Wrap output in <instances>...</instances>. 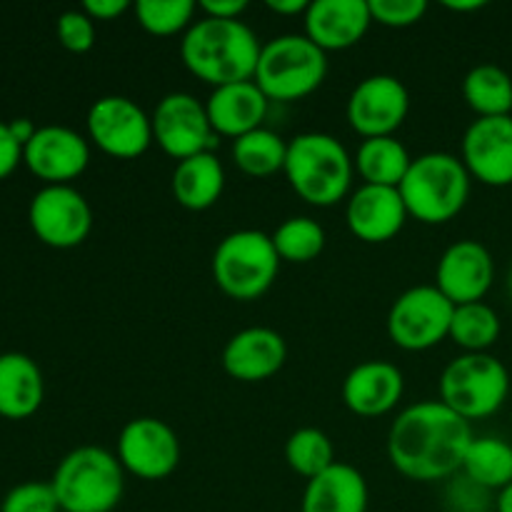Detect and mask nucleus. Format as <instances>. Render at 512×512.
<instances>
[{
	"instance_id": "obj_45",
	"label": "nucleus",
	"mask_w": 512,
	"mask_h": 512,
	"mask_svg": "<svg viewBox=\"0 0 512 512\" xmlns=\"http://www.w3.org/2000/svg\"><path fill=\"white\" fill-rule=\"evenodd\" d=\"M508 293H510V298H512V268H510V275H508Z\"/></svg>"
},
{
	"instance_id": "obj_23",
	"label": "nucleus",
	"mask_w": 512,
	"mask_h": 512,
	"mask_svg": "<svg viewBox=\"0 0 512 512\" xmlns=\"http://www.w3.org/2000/svg\"><path fill=\"white\" fill-rule=\"evenodd\" d=\"M368 483L348 463H335L318 478L308 480L300 512H368Z\"/></svg>"
},
{
	"instance_id": "obj_37",
	"label": "nucleus",
	"mask_w": 512,
	"mask_h": 512,
	"mask_svg": "<svg viewBox=\"0 0 512 512\" xmlns=\"http://www.w3.org/2000/svg\"><path fill=\"white\" fill-rule=\"evenodd\" d=\"M373 23L385 28H410L428 13L425 0H368Z\"/></svg>"
},
{
	"instance_id": "obj_21",
	"label": "nucleus",
	"mask_w": 512,
	"mask_h": 512,
	"mask_svg": "<svg viewBox=\"0 0 512 512\" xmlns=\"http://www.w3.org/2000/svg\"><path fill=\"white\" fill-rule=\"evenodd\" d=\"M405 380L398 365L388 360H365L343 380V400L360 418L390 413L403 398Z\"/></svg>"
},
{
	"instance_id": "obj_42",
	"label": "nucleus",
	"mask_w": 512,
	"mask_h": 512,
	"mask_svg": "<svg viewBox=\"0 0 512 512\" xmlns=\"http://www.w3.org/2000/svg\"><path fill=\"white\" fill-rule=\"evenodd\" d=\"M308 5L310 3H305V0H268V8L278 15H305Z\"/></svg>"
},
{
	"instance_id": "obj_5",
	"label": "nucleus",
	"mask_w": 512,
	"mask_h": 512,
	"mask_svg": "<svg viewBox=\"0 0 512 512\" xmlns=\"http://www.w3.org/2000/svg\"><path fill=\"white\" fill-rule=\"evenodd\" d=\"M470 173L453 153H425L413 158L408 175L400 183V195L408 215L425 225L453 220L470 198Z\"/></svg>"
},
{
	"instance_id": "obj_11",
	"label": "nucleus",
	"mask_w": 512,
	"mask_h": 512,
	"mask_svg": "<svg viewBox=\"0 0 512 512\" xmlns=\"http://www.w3.org/2000/svg\"><path fill=\"white\" fill-rule=\"evenodd\" d=\"M150 120H153V140L178 163L200 153H215L220 143V135L210 125L205 103L190 93L165 95L155 105Z\"/></svg>"
},
{
	"instance_id": "obj_22",
	"label": "nucleus",
	"mask_w": 512,
	"mask_h": 512,
	"mask_svg": "<svg viewBox=\"0 0 512 512\" xmlns=\"http://www.w3.org/2000/svg\"><path fill=\"white\" fill-rule=\"evenodd\" d=\"M270 100L255 80L243 83H230L213 88L205 110H208L210 125L220 138L238 140L240 135H248L253 130L263 128V120L268 115Z\"/></svg>"
},
{
	"instance_id": "obj_9",
	"label": "nucleus",
	"mask_w": 512,
	"mask_h": 512,
	"mask_svg": "<svg viewBox=\"0 0 512 512\" xmlns=\"http://www.w3.org/2000/svg\"><path fill=\"white\" fill-rule=\"evenodd\" d=\"M455 305L435 285H415L395 298L388 313V335L398 348L420 353L450 338Z\"/></svg>"
},
{
	"instance_id": "obj_7",
	"label": "nucleus",
	"mask_w": 512,
	"mask_h": 512,
	"mask_svg": "<svg viewBox=\"0 0 512 512\" xmlns=\"http://www.w3.org/2000/svg\"><path fill=\"white\" fill-rule=\"evenodd\" d=\"M280 273V255L263 230H235L213 253V280L228 298L258 300Z\"/></svg>"
},
{
	"instance_id": "obj_40",
	"label": "nucleus",
	"mask_w": 512,
	"mask_h": 512,
	"mask_svg": "<svg viewBox=\"0 0 512 512\" xmlns=\"http://www.w3.org/2000/svg\"><path fill=\"white\" fill-rule=\"evenodd\" d=\"M130 8L128 0H85L83 10L93 20H115Z\"/></svg>"
},
{
	"instance_id": "obj_28",
	"label": "nucleus",
	"mask_w": 512,
	"mask_h": 512,
	"mask_svg": "<svg viewBox=\"0 0 512 512\" xmlns=\"http://www.w3.org/2000/svg\"><path fill=\"white\" fill-rule=\"evenodd\" d=\"M460 473L488 488L490 493H500L512 483V445L495 435L473 438Z\"/></svg>"
},
{
	"instance_id": "obj_10",
	"label": "nucleus",
	"mask_w": 512,
	"mask_h": 512,
	"mask_svg": "<svg viewBox=\"0 0 512 512\" xmlns=\"http://www.w3.org/2000/svg\"><path fill=\"white\" fill-rule=\"evenodd\" d=\"M28 223L43 245L70 250L88 240L93 230V210L73 185H45L30 200Z\"/></svg>"
},
{
	"instance_id": "obj_43",
	"label": "nucleus",
	"mask_w": 512,
	"mask_h": 512,
	"mask_svg": "<svg viewBox=\"0 0 512 512\" xmlns=\"http://www.w3.org/2000/svg\"><path fill=\"white\" fill-rule=\"evenodd\" d=\"M495 512H512V483L495 495Z\"/></svg>"
},
{
	"instance_id": "obj_26",
	"label": "nucleus",
	"mask_w": 512,
	"mask_h": 512,
	"mask_svg": "<svg viewBox=\"0 0 512 512\" xmlns=\"http://www.w3.org/2000/svg\"><path fill=\"white\" fill-rule=\"evenodd\" d=\"M410 165H413V158L395 135L365 138L360 143L358 155H355V170H358L365 185L400 188Z\"/></svg>"
},
{
	"instance_id": "obj_38",
	"label": "nucleus",
	"mask_w": 512,
	"mask_h": 512,
	"mask_svg": "<svg viewBox=\"0 0 512 512\" xmlns=\"http://www.w3.org/2000/svg\"><path fill=\"white\" fill-rule=\"evenodd\" d=\"M20 163H23V145L13 138L8 123H0V180L13 175Z\"/></svg>"
},
{
	"instance_id": "obj_33",
	"label": "nucleus",
	"mask_w": 512,
	"mask_h": 512,
	"mask_svg": "<svg viewBox=\"0 0 512 512\" xmlns=\"http://www.w3.org/2000/svg\"><path fill=\"white\" fill-rule=\"evenodd\" d=\"M140 28L150 35H175L195 23L198 3L193 0H138L133 5Z\"/></svg>"
},
{
	"instance_id": "obj_14",
	"label": "nucleus",
	"mask_w": 512,
	"mask_h": 512,
	"mask_svg": "<svg viewBox=\"0 0 512 512\" xmlns=\"http://www.w3.org/2000/svg\"><path fill=\"white\" fill-rule=\"evenodd\" d=\"M118 460L140 480H165L180 465L178 433L165 420L133 418L118 435Z\"/></svg>"
},
{
	"instance_id": "obj_19",
	"label": "nucleus",
	"mask_w": 512,
	"mask_h": 512,
	"mask_svg": "<svg viewBox=\"0 0 512 512\" xmlns=\"http://www.w3.org/2000/svg\"><path fill=\"white\" fill-rule=\"evenodd\" d=\"M288 360V345L273 328H245L223 348V370L240 383H263L280 373Z\"/></svg>"
},
{
	"instance_id": "obj_12",
	"label": "nucleus",
	"mask_w": 512,
	"mask_h": 512,
	"mask_svg": "<svg viewBox=\"0 0 512 512\" xmlns=\"http://www.w3.org/2000/svg\"><path fill=\"white\" fill-rule=\"evenodd\" d=\"M88 135L105 155L118 160L140 158L153 140V120L125 95H103L88 110Z\"/></svg>"
},
{
	"instance_id": "obj_13",
	"label": "nucleus",
	"mask_w": 512,
	"mask_h": 512,
	"mask_svg": "<svg viewBox=\"0 0 512 512\" xmlns=\"http://www.w3.org/2000/svg\"><path fill=\"white\" fill-rule=\"evenodd\" d=\"M410 113V93L395 75L378 73L363 78L350 93L345 118L363 138H385L405 123Z\"/></svg>"
},
{
	"instance_id": "obj_18",
	"label": "nucleus",
	"mask_w": 512,
	"mask_h": 512,
	"mask_svg": "<svg viewBox=\"0 0 512 512\" xmlns=\"http://www.w3.org/2000/svg\"><path fill=\"white\" fill-rule=\"evenodd\" d=\"M408 208L398 188L360 185L345 205V223L350 233L363 243H388L403 230Z\"/></svg>"
},
{
	"instance_id": "obj_35",
	"label": "nucleus",
	"mask_w": 512,
	"mask_h": 512,
	"mask_svg": "<svg viewBox=\"0 0 512 512\" xmlns=\"http://www.w3.org/2000/svg\"><path fill=\"white\" fill-rule=\"evenodd\" d=\"M445 505L450 512H490L495 510V498L488 488L458 473L450 478L445 490Z\"/></svg>"
},
{
	"instance_id": "obj_20",
	"label": "nucleus",
	"mask_w": 512,
	"mask_h": 512,
	"mask_svg": "<svg viewBox=\"0 0 512 512\" xmlns=\"http://www.w3.org/2000/svg\"><path fill=\"white\" fill-rule=\"evenodd\" d=\"M370 23L368 0H313L305 10V35L325 53L358 45Z\"/></svg>"
},
{
	"instance_id": "obj_6",
	"label": "nucleus",
	"mask_w": 512,
	"mask_h": 512,
	"mask_svg": "<svg viewBox=\"0 0 512 512\" xmlns=\"http://www.w3.org/2000/svg\"><path fill=\"white\" fill-rule=\"evenodd\" d=\"M328 75V55L308 35H278L263 45L255 70V83L273 103L308 98Z\"/></svg>"
},
{
	"instance_id": "obj_3",
	"label": "nucleus",
	"mask_w": 512,
	"mask_h": 512,
	"mask_svg": "<svg viewBox=\"0 0 512 512\" xmlns=\"http://www.w3.org/2000/svg\"><path fill=\"white\" fill-rule=\"evenodd\" d=\"M283 173L305 203L330 208L348 198L355 160L333 135L300 133L288 143Z\"/></svg>"
},
{
	"instance_id": "obj_32",
	"label": "nucleus",
	"mask_w": 512,
	"mask_h": 512,
	"mask_svg": "<svg viewBox=\"0 0 512 512\" xmlns=\"http://www.w3.org/2000/svg\"><path fill=\"white\" fill-rule=\"evenodd\" d=\"M270 238H273L280 260H288V263H310L325 248L323 225L313 218H305V215L280 223Z\"/></svg>"
},
{
	"instance_id": "obj_41",
	"label": "nucleus",
	"mask_w": 512,
	"mask_h": 512,
	"mask_svg": "<svg viewBox=\"0 0 512 512\" xmlns=\"http://www.w3.org/2000/svg\"><path fill=\"white\" fill-rule=\"evenodd\" d=\"M8 128H10V133H13V138L18 140V143L23 145V148L30 143V140H33V135L38 133V128H35L33 120H30V118H15V120H10Z\"/></svg>"
},
{
	"instance_id": "obj_31",
	"label": "nucleus",
	"mask_w": 512,
	"mask_h": 512,
	"mask_svg": "<svg viewBox=\"0 0 512 512\" xmlns=\"http://www.w3.org/2000/svg\"><path fill=\"white\" fill-rule=\"evenodd\" d=\"M285 460H288L290 468L298 475H303L305 480L318 478L320 473H325L328 468H333L338 460H335V448L330 443L328 435L318 428H300L285 443Z\"/></svg>"
},
{
	"instance_id": "obj_8",
	"label": "nucleus",
	"mask_w": 512,
	"mask_h": 512,
	"mask_svg": "<svg viewBox=\"0 0 512 512\" xmlns=\"http://www.w3.org/2000/svg\"><path fill=\"white\" fill-rule=\"evenodd\" d=\"M508 395V368L490 353H463L440 375V400L468 423L498 413Z\"/></svg>"
},
{
	"instance_id": "obj_29",
	"label": "nucleus",
	"mask_w": 512,
	"mask_h": 512,
	"mask_svg": "<svg viewBox=\"0 0 512 512\" xmlns=\"http://www.w3.org/2000/svg\"><path fill=\"white\" fill-rule=\"evenodd\" d=\"M233 160L245 175L253 178H268L285 168L288 158V143L278 133L268 128H258L248 135L233 140Z\"/></svg>"
},
{
	"instance_id": "obj_17",
	"label": "nucleus",
	"mask_w": 512,
	"mask_h": 512,
	"mask_svg": "<svg viewBox=\"0 0 512 512\" xmlns=\"http://www.w3.org/2000/svg\"><path fill=\"white\" fill-rule=\"evenodd\" d=\"M460 160L470 178L490 188L512 185V115L473 120L463 135Z\"/></svg>"
},
{
	"instance_id": "obj_36",
	"label": "nucleus",
	"mask_w": 512,
	"mask_h": 512,
	"mask_svg": "<svg viewBox=\"0 0 512 512\" xmlns=\"http://www.w3.org/2000/svg\"><path fill=\"white\" fill-rule=\"evenodd\" d=\"M58 40L70 53H88L95 45V20L80 10H65L58 18Z\"/></svg>"
},
{
	"instance_id": "obj_27",
	"label": "nucleus",
	"mask_w": 512,
	"mask_h": 512,
	"mask_svg": "<svg viewBox=\"0 0 512 512\" xmlns=\"http://www.w3.org/2000/svg\"><path fill=\"white\" fill-rule=\"evenodd\" d=\"M463 98L478 118H500L512 113V75L500 65L483 63L468 70Z\"/></svg>"
},
{
	"instance_id": "obj_39",
	"label": "nucleus",
	"mask_w": 512,
	"mask_h": 512,
	"mask_svg": "<svg viewBox=\"0 0 512 512\" xmlns=\"http://www.w3.org/2000/svg\"><path fill=\"white\" fill-rule=\"evenodd\" d=\"M245 8H248V0H203L198 3L200 13L220 20H238Z\"/></svg>"
},
{
	"instance_id": "obj_15",
	"label": "nucleus",
	"mask_w": 512,
	"mask_h": 512,
	"mask_svg": "<svg viewBox=\"0 0 512 512\" xmlns=\"http://www.w3.org/2000/svg\"><path fill=\"white\" fill-rule=\"evenodd\" d=\"M23 163L45 185H70L88 168L90 145L73 128L45 125L23 148Z\"/></svg>"
},
{
	"instance_id": "obj_2",
	"label": "nucleus",
	"mask_w": 512,
	"mask_h": 512,
	"mask_svg": "<svg viewBox=\"0 0 512 512\" xmlns=\"http://www.w3.org/2000/svg\"><path fill=\"white\" fill-rule=\"evenodd\" d=\"M263 43L243 20L203 18L195 20L180 40L185 68L203 83L220 85L253 80Z\"/></svg>"
},
{
	"instance_id": "obj_30",
	"label": "nucleus",
	"mask_w": 512,
	"mask_h": 512,
	"mask_svg": "<svg viewBox=\"0 0 512 512\" xmlns=\"http://www.w3.org/2000/svg\"><path fill=\"white\" fill-rule=\"evenodd\" d=\"M500 338V318L488 303L455 305L453 323H450V340L465 353H488Z\"/></svg>"
},
{
	"instance_id": "obj_1",
	"label": "nucleus",
	"mask_w": 512,
	"mask_h": 512,
	"mask_svg": "<svg viewBox=\"0 0 512 512\" xmlns=\"http://www.w3.org/2000/svg\"><path fill=\"white\" fill-rule=\"evenodd\" d=\"M473 428L443 400L405 408L388 433V458L400 475L418 483L450 480L463 468Z\"/></svg>"
},
{
	"instance_id": "obj_25",
	"label": "nucleus",
	"mask_w": 512,
	"mask_h": 512,
	"mask_svg": "<svg viewBox=\"0 0 512 512\" xmlns=\"http://www.w3.org/2000/svg\"><path fill=\"white\" fill-rule=\"evenodd\" d=\"M173 198L185 210H208L220 200L225 190V168L215 153H200L193 158H185L175 165Z\"/></svg>"
},
{
	"instance_id": "obj_24",
	"label": "nucleus",
	"mask_w": 512,
	"mask_h": 512,
	"mask_svg": "<svg viewBox=\"0 0 512 512\" xmlns=\"http://www.w3.org/2000/svg\"><path fill=\"white\" fill-rule=\"evenodd\" d=\"M45 383L38 363L23 353L0 355V418L25 420L43 405Z\"/></svg>"
},
{
	"instance_id": "obj_44",
	"label": "nucleus",
	"mask_w": 512,
	"mask_h": 512,
	"mask_svg": "<svg viewBox=\"0 0 512 512\" xmlns=\"http://www.w3.org/2000/svg\"><path fill=\"white\" fill-rule=\"evenodd\" d=\"M445 8L448 10H455V13H470V10H480V8H485V3L483 0H463V3H445Z\"/></svg>"
},
{
	"instance_id": "obj_16",
	"label": "nucleus",
	"mask_w": 512,
	"mask_h": 512,
	"mask_svg": "<svg viewBox=\"0 0 512 512\" xmlns=\"http://www.w3.org/2000/svg\"><path fill=\"white\" fill-rule=\"evenodd\" d=\"M493 280V255L478 240H458L445 248L435 268V288L453 305L480 303L493 288Z\"/></svg>"
},
{
	"instance_id": "obj_4",
	"label": "nucleus",
	"mask_w": 512,
	"mask_h": 512,
	"mask_svg": "<svg viewBox=\"0 0 512 512\" xmlns=\"http://www.w3.org/2000/svg\"><path fill=\"white\" fill-rule=\"evenodd\" d=\"M50 485L63 512H113L123 500L125 470L110 450L83 445L60 460Z\"/></svg>"
},
{
	"instance_id": "obj_34",
	"label": "nucleus",
	"mask_w": 512,
	"mask_h": 512,
	"mask_svg": "<svg viewBox=\"0 0 512 512\" xmlns=\"http://www.w3.org/2000/svg\"><path fill=\"white\" fill-rule=\"evenodd\" d=\"M0 512H60L58 498L50 483H20L0 503Z\"/></svg>"
}]
</instances>
